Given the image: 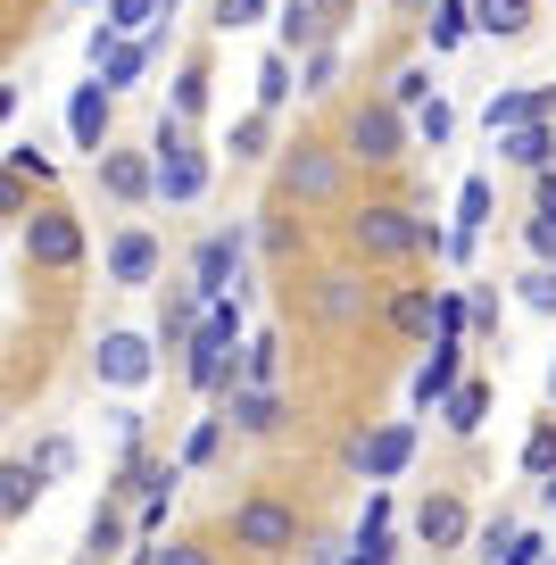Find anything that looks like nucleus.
Wrapping results in <instances>:
<instances>
[{
    "mask_svg": "<svg viewBox=\"0 0 556 565\" xmlns=\"http://www.w3.org/2000/svg\"><path fill=\"white\" fill-rule=\"evenodd\" d=\"M233 548H249V557H291L299 548V508H282V499H242V508H233Z\"/></svg>",
    "mask_w": 556,
    "mask_h": 565,
    "instance_id": "obj_1",
    "label": "nucleus"
},
{
    "mask_svg": "<svg viewBox=\"0 0 556 565\" xmlns=\"http://www.w3.org/2000/svg\"><path fill=\"white\" fill-rule=\"evenodd\" d=\"M150 192L167 200H200L209 192V159L183 141V117H158V167H150Z\"/></svg>",
    "mask_w": 556,
    "mask_h": 565,
    "instance_id": "obj_2",
    "label": "nucleus"
},
{
    "mask_svg": "<svg viewBox=\"0 0 556 565\" xmlns=\"http://www.w3.org/2000/svg\"><path fill=\"white\" fill-rule=\"evenodd\" d=\"M233 341H242V317L225 300H209V324L192 333V383L200 391H225L233 383Z\"/></svg>",
    "mask_w": 556,
    "mask_h": 565,
    "instance_id": "obj_3",
    "label": "nucleus"
},
{
    "mask_svg": "<svg viewBox=\"0 0 556 565\" xmlns=\"http://www.w3.org/2000/svg\"><path fill=\"white\" fill-rule=\"evenodd\" d=\"M349 242H357V258H407L416 249V216L399 200H374V209L349 216Z\"/></svg>",
    "mask_w": 556,
    "mask_h": 565,
    "instance_id": "obj_4",
    "label": "nucleus"
},
{
    "mask_svg": "<svg viewBox=\"0 0 556 565\" xmlns=\"http://www.w3.org/2000/svg\"><path fill=\"white\" fill-rule=\"evenodd\" d=\"M349 159H365V167H399L407 159V125H399L391 100H374V108L349 117Z\"/></svg>",
    "mask_w": 556,
    "mask_h": 565,
    "instance_id": "obj_5",
    "label": "nucleus"
},
{
    "mask_svg": "<svg viewBox=\"0 0 556 565\" xmlns=\"http://www.w3.org/2000/svg\"><path fill=\"white\" fill-rule=\"evenodd\" d=\"M25 258L34 266H84V225H75V209H34L25 216Z\"/></svg>",
    "mask_w": 556,
    "mask_h": 565,
    "instance_id": "obj_6",
    "label": "nucleus"
},
{
    "mask_svg": "<svg viewBox=\"0 0 556 565\" xmlns=\"http://www.w3.org/2000/svg\"><path fill=\"white\" fill-rule=\"evenodd\" d=\"M233 266H242V233H209L200 242V258H192V300H225V282H233Z\"/></svg>",
    "mask_w": 556,
    "mask_h": 565,
    "instance_id": "obj_7",
    "label": "nucleus"
},
{
    "mask_svg": "<svg viewBox=\"0 0 556 565\" xmlns=\"http://www.w3.org/2000/svg\"><path fill=\"white\" fill-rule=\"evenodd\" d=\"M316 317H324V324H365L374 300H365L357 275H316Z\"/></svg>",
    "mask_w": 556,
    "mask_h": 565,
    "instance_id": "obj_8",
    "label": "nucleus"
},
{
    "mask_svg": "<svg viewBox=\"0 0 556 565\" xmlns=\"http://www.w3.org/2000/svg\"><path fill=\"white\" fill-rule=\"evenodd\" d=\"M282 192H291V200H332V192H341V159H324V150H291Z\"/></svg>",
    "mask_w": 556,
    "mask_h": 565,
    "instance_id": "obj_9",
    "label": "nucleus"
},
{
    "mask_svg": "<svg viewBox=\"0 0 556 565\" xmlns=\"http://www.w3.org/2000/svg\"><path fill=\"white\" fill-rule=\"evenodd\" d=\"M92 58H100V92H125L141 67H150V42H117L100 25V34H92Z\"/></svg>",
    "mask_w": 556,
    "mask_h": 565,
    "instance_id": "obj_10",
    "label": "nucleus"
},
{
    "mask_svg": "<svg viewBox=\"0 0 556 565\" xmlns=\"http://www.w3.org/2000/svg\"><path fill=\"white\" fill-rule=\"evenodd\" d=\"M158 275V242L141 225H125L117 242H108V282H125V291H133V282H150Z\"/></svg>",
    "mask_w": 556,
    "mask_h": 565,
    "instance_id": "obj_11",
    "label": "nucleus"
},
{
    "mask_svg": "<svg viewBox=\"0 0 556 565\" xmlns=\"http://www.w3.org/2000/svg\"><path fill=\"white\" fill-rule=\"evenodd\" d=\"M100 383H117V391L150 383V341H141V333H108L100 341Z\"/></svg>",
    "mask_w": 556,
    "mask_h": 565,
    "instance_id": "obj_12",
    "label": "nucleus"
},
{
    "mask_svg": "<svg viewBox=\"0 0 556 565\" xmlns=\"http://www.w3.org/2000/svg\"><path fill=\"white\" fill-rule=\"evenodd\" d=\"M407 449H416V424H383V433H365V441H357V466L374 482H391L407 466Z\"/></svg>",
    "mask_w": 556,
    "mask_h": 565,
    "instance_id": "obj_13",
    "label": "nucleus"
},
{
    "mask_svg": "<svg viewBox=\"0 0 556 565\" xmlns=\"http://www.w3.org/2000/svg\"><path fill=\"white\" fill-rule=\"evenodd\" d=\"M100 192L125 200V209L150 200V159H141V150H100Z\"/></svg>",
    "mask_w": 556,
    "mask_h": 565,
    "instance_id": "obj_14",
    "label": "nucleus"
},
{
    "mask_svg": "<svg viewBox=\"0 0 556 565\" xmlns=\"http://www.w3.org/2000/svg\"><path fill=\"white\" fill-rule=\"evenodd\" d=\"M67 134H75V150H92V159L108 150V92H100V84H84V92L67 100Z\"/></svg>",
    "mask_w": 556,
    "mask_h": 565,
    "instance_id": "obj_15",
    "label": "nucleus"
},
{
    "mask_svg": "<svg viewBox=\"0 0 556 565\" xmlns=\"http://www.w3.org/2000/svg\"><path fill=\"white\" fill-rule=\"evenodd\" d=\"M556 108V92L548 84H532V92H499V100H490V134H515V125H539Z\"/></svg>",
    "mask_w": 556,
    "mask_h": 565,
    "instance_id": "obj_16",
    "label": "nucleus"
},
{
    "mask_svg": "<svg viewBox=\"0 0 556 565\" xmlns=\"http://www.w3.org/2000/svg\"><path fill=\"white\" fill-rule=\"evenodd\" d=\"M457 366H466V341H432V358L416 366V399H424V407L449 399V391H457Z\"/></svg>",
    "mask_w": 556,
    "mask_h": 565,
    "instance_id": "obj_17",
    "label": "nucleus"
},
{
    "mask_svg": "<svg viewBox=\"0 0 556 565\" xmlns=\"http://www.w3.org/2000/svg\"><path fill=\"white\" fill-rule=\"evenodd\" d=\"M416 541H424V548H457V541H466V508H457L449 491L424 499V508H416Z\"/></svg>",
    "mask_w": 556,
    "mask_h": 565,
    "instance_id": "obj_18",
    "label": "nucleus"
},
{
    "mask_svg": "<svg viewBox=\"0 0 556 565\" xmlns=\"http://www.w3.org/2000/svg\"><path fill=\"white\" fill-rule=\"evenodd\" d=\"M473 25L499 34V42H515V34H532V0H473Z\"/></svg>",
    "mask_w": 556,
    "mask_h": 565,
    "instance_id": "obj_19",
    "label": "nucleus"
},
{
    "mask_svg": "<svg viewBox=\"0 0 556 565\" xmlns=\"http://www.w3.org/2000/svg\"><path fill=\"white\" fill-rule=\"evenodd\" d=\"M117 557H125V515L100 508V515H92V532H84V557H75V565H117Z\"/></svg>",
    "mask_w": 556,
    "mask_h": 565,
    "instance_id": "obj_20",
    "label": "nucleus"
},
{
    "mask_svg": "<svg viewBox=\"0 0 556 565\" xmlns=\"http://www.w3.org/2000/svg\"><path fill=\"white\" fill-rule=\"evenodd\" d=\"M391 324H399L407 341H432V282H407L399 300H391Z\"/></svg>",
    "mask_w": 556,
    "mask_h": 565,
    "instance_id": "obj_21",
    "label": "nucleus"
},
{
    "mask_svg": "<svg viewBox=\"0 0 556 565\" xmlns=\"http://www.w3.org/2000/svg\"><path fill=\"white\" fill-rule=\"evenodd\" d=\"M499 150H506L515 167H548V159H556V134H548V117H539V125H515V134H499Z\"/></svg>",
    "mask_w": 556,
    "mask_h": 565,
    "instance_id": "obj_22",
    "label": "nucleus"
},
{
    "mask_svg": "<svg viewBox=\"0 0 556 565\" xmlns=\"http://www.w3.org/2000/svg\"><path fill=\"white\" fill-rule=\"evenodd\" d=\"M324 42V0H291L282 9V51H316Z\"/></svg>",
    "mask_w": 556,
    "mask_h": 565,
    "instance_id": "obj_23",
    "label": "nucleus"
},
{
    "mask_svg": "<svg viewBox=\"0 0 556 565\" xmlns=\"http://www.w3.org/2000/svg\"><path fill=\"white\" fill-rule=\"evenodd\" d=\"M42 499V475H34V458H18V466H0V515H25Z\"/></svg>",
    "mask_w": 556,
    "mask_h": 565,
    "instance_id": "obj_24",
    "label": "nucleus"
},
{
    "mask_svg": "<svg viewBox=\"0 0 556 565\" xmlns=\"http://www.w3.org/2000/svg\"><path fill=\"white\" fill-rule=\"evenodd\" d=\"M233 424H242V433H275V424H282V399H275V391H258V383L233 391Z\"/></svg>",
    "mask_w": 556,
    "mask_h": 565,
    "instance_id": "obj_25",
    "label": "nucleus"
},
{
    "mask_svg": "<svg viewBox=\"0 0 556 565\" xmlns=\"http://www.w3.org/2000/svg\"><path fill=\"white\" fill-rule=\"evenodd\" d=\"M440 407H449V433H482V416H490V383H457Z\"/></svg>",
    "mask_w": 556,
    "mask_h": 565,
    "instance_id": "obj_26",
    "label": "nucleus"
},
{
    "mask_svg": "<svg viewBox=\"0 0 556 565\" xmlns=\"http://www.w3.org/2000/svg\"><path fill=\"white\" fill-rule=\"evenodd\" d=\"M424 25H432V51H457V42L473 34V9H466V0H440V9H432Z\"/></svg>",
    "mask_w": 556,
    "mask_h": 565,
    "instance_id": "obj_27",
    "label": "nucleus"
},
{
    "mask_svg": "<svg viewBox=\"0 0 556 565\" xmlns=\"http://www.w3.org/2000/svg\"><path fill=\"white\" fill-rule=\"evenodd\" d=\"M490 200H499V192H490V175H473L466 192H457V233H482L490 225Z\"/></svg>",
    "mask_w": 556,
    "mask_h": 565,
    "instance_id": "obj_28",
    "label": "nucleus"
},
{
    "mask_svg": "<svg viewBox=\"0 0 556 565\" xmlns=\"http://www.w3.org/2000/svg\"><path fill=\"white\" fill-rule=\"evenodd\" d=\"M242 374H249V383H275V374H282V341L275 333H258V341H249V350H242Z\"/></svg>",
    "mask_w": 556,
    "mask_h": 565,
    "instance_id": "obj_29",
    "label": "nucleus"
},
{
    "mask_svg": "<svg viewBox=\"0 0 556 565\" xmlns=\"http://www.w3.org/2000/svg\"><path fill=\"white\" fill-rule=\"evenodd\" d=\"M150 18H158V0H108V18H100V25H108V34H141Z\"/></svg>",
    "mask_w": 556,
    "mask_h": 565,
    "instance_id": "obj_30",
    "label": "nucleus"
},
{
    "mask_svg": "<svg viewBox=\"0 0 556 565\" xmlns=\"http://www.w3.org/2000/svg\"><path fill=\"white\" fill-rule=\"evenodd\" d=\"M0 167H9L18 183H51V159H42V141H18V150H9Z\"/></svg>",
    "mask_w": 556,
    "mask_h": 565,
    "instance_id": "obj_31",
    "label": "nucleus"
},
{
    "mask_svg": "<svg viewBox=\"0 0 556 565\" xmlns=\"http://www.w3.org/2000/svg\"><path fill=\"white\" fill-rule=\"evenodd\" d=\"M523 475H556V416L539 424L532 441H523Z\"/></svg>",
    "mask_w": 556,
    "mask_h": 565,
    "instance_id": "obj_32",
    "label": "nucleus"
},
{
    "mask_svg": "<svg viewBox=\"0 0 556 565\" xmlns=\"http://www.w3.org/2000/svg\"><path fill=\"white\" fill-rule=\"evenodd\" d=\"M258 100H266V108H282V100H291V58H282V51L258 67Z\"/></svg>",
    "mask_w": 556,
    "mask_h": 565,
    "instance_id": "obj_33",
    "label": "nucleus"
},
{
    "mask_svg": "<svg viewBox=\"0 0 556 565\" xmlns=\"http://www.w3.org/2000/svg\"><path fill=\"white\" fill-rule=\"evenodd\" d=\"M523 308L556 317V266H532V275H523Z\"/></svg>",
    "mask_w": 556,
    "mask_h": 565,
    "instance_id": "obj_34",
    "label": "nucleus"
},
{
    "mask_svg": "<svg viewBox=\"0 0 556 565\" xmlns=\"http://www.w3.org/2000/svg\"><path fill=\"white\" fill-rule=\"evenodd\" d=\"M424 92H432V75H424V67H399V75H391V108H424Z\"/></svg>",
    "mask_w": 556,
    "mask_h": 565,
    "instance_id": "obj_35",
    "label": "nucleus"
},
{
    "mask_svg": "<svg viewBox=\"0 0 556 565\" xmlns=\"http://www.w3.org/2000/svg\"><path fill=\"white\" fill-rule=\"evenodd\" d=\"M523 242H532V258H539V266H556V209H539L532 225H523Z\"/></svg>",
    "mask_w": 556,
    "mask_h": 565,
    "instance_id": "obj_36",
    "label": "nucleus"
},
{
    "mask_svg": "<svg viewBox=\"0 0 556 565\" xmlns=\"http://www.w3.org/2000/svg\"><path fill=\"white\" fill-rule=\"evenodd\" d=\"M200 108H209V75L183 67V84H174V117H200Z\"/></svg>",
    "mask_w": 556,
    "mask_h": 565,
    "instance_id": "obj_37",
    "label": "nucleus"
},
{
    "mask_svg": "<svg viewBox=\"0 0 556 565\" xmlns=\"http://www.w3.org/2000/svg\"><path fill=\"white\" fill-rule=\"evenodd\" d=\"M539 557H548L539 532H506V548H499V565H539Z\"/></svg>",
    "mask_w": 556,
    "mask_h": 565,
    "instance_id": "obj_38",
    "label": "nucleus"
},
{
    "mask_svg": "<svg viewBox=\"0 0 556 565\" xmlns=\"http://www.w3.org/2000/svg\"><path fill=\"white\" fill-rule=\"evenodd\" d=\"M266 18V0H216V25L225 34H242V25H258Z\"/></svg>",
    "mask_w": 556,
    "mask_h": 565,
    "instance_id": "obj_39",
    "label": "nucleus"
},
{
    "mask_svg": "<svg viewBox=\"0 0 556 565\" xmlns=\"http://www.w3.org/2000/svg\"><path fill=\"white\" fill-rule=\"evenodd\" d=\"M332 84H341V51H316L308 58V92H332Z\"/></svg>",
    "mask_w": 556,
    "mask_h": 565,
    "instance_id": "obj_40",
    "label": "nucleus"
},
{
    "mask_svg": "<svg viewBox=\"0 0 556 565\" xmlns=\"http://www.w3.org/2000/svg\"><path fill=\"white\" fill-rule=\"evenodd\" d=\"M416 134H424V141H432V150H440V141H449V134H457V117H449V108H440V100H432V108H424V117H416Z\"/></svg>",
    "mask_w": 556,
    "mask_h": 565,
    "instance_id": "obj_41",
    "label": "nucleus"
},
{
    "mask_svg": "<svg viewBox=\"0 0 556 565\" xmlns=\"http://www.w3.org/2000/svg\"><path fill=\"white\" fill-rule=\"evenodd\" d=\"M216 441H225V424L209 416V424H200V433H192V449H183V458H192V466H209V458H216Z\"/></svg>",
    "mask_w": 556,
    "mask_h": 565,
    "instance_id": "obj_42",
    "label": "nucleus"
},
{
    "mask_svg": "<svg viewBox=\"0 0 556 565\" xmlns=\"http://www.w3.org/2000/svg\"><path fill=\"white\" fill-rule=\"evenodd\" d=\"M158 565H216V548H200V541H174V548H158Z\"/></svg>",
    "mask_w": 556,
    "mask_h": 565,
    "instance_id": "obj_43",
    "label": "nucleus"
},
{
    "mask_svg": "<svg viewBox=\"0 0 556 565\" xmlns=\"http://www.w3.org/2000/svg\"><path fill=\"white\" fill-rule=\"evenodd\" d=\"M75 466V441H42V458H34V475H67Z\"/></svg>",
    "mask_w": 556,
    "mask_h": 565,
    "instance_id": "obj_44",
    "label": "nucleus"
},
{
    "mask_svg": "<svg viewBox=\"0 0 556 565\" xmlns=\"http://www.w3.org/2000/svg\"><path fill=\"white\" fill-rule=\"evenodd\" d=\"M258 150H266V117H249L242 134H233V159H258Z\"/></svg>",
    "mask_w": 556,
    "mask_h": 565,
    "instance_id": "obj_45",
    "label": "nucleus"
},
{
    "mask_svg": "<svg viewBox=\"0 0 556 565\" xmlns=\"http://www.w3.org/2000/svg\"><path fill=\"white\" fill-rule=\"evenodd\" d=\"M0 216H25V183L9 175V167H0Z\"/></svg>",
    "mask_w": 556,
    "mask_h": 565,
    "instance_id": "obj_46",
    "label": "nucleus"
},
{
    "mask_svg": "<svg viewBox=\"0 0 556 565\" xmlns=\"http://www.w3.org/2000/svg\"><path fill=\"white\" fill-rule=\"evenodd\" d=\"M532 175H539V183H532V200H539V209H556V167H532Z\"/></svg>",
    "mask_w": 556,
    "mask_h": 565,
    "instance_id": "obj_47",
    "label": "nucleus"
},
{
    "mask_svg": "<svg viewBox=\"0 0 556 565\" xmlns=\"http://www.w3.org/2000/svg\"><path fill=\"white\" fill-rule=\"evenodd\" d=\"M9 108H18V84H0V117H9Z\"/></svg>",
    "mask_w": 556,
    "mask_h": 565,
    "instance_id": "obj_48",
    "label": "nucleus"
},
{
    "mask_svg": "<svg viewBox=\"0 0 556 565\" xmlns=\"http://www.w3.org/2000/svg\"><path fill=\"white\" fill-rule=\"evenodd\" d=\"M341 565H365V557H357V548H349V557H341Z\"/></svg>",
    "mask_w": 556,
    "mask_h": 565,
    "instance_id": "obj_49",
    "label": "nucleus"
},
{
    "mask_svg": "<svg viewBox=\"0 0 556 565\" xmlns=\"http://www.w3.org/2000/svg\"><path fill=\"white\" fill-rule=\"evenodd\" d=\"M548 399H556V366H548Z\"/></svg>",
    "mask_w": 556,
    "mask_h": 565,
    "instance_id": "obj_50",
    "label": "nucleus"
},
{
    "mask_svg": "<svg viewBox=\"0 0 556 565\" xmlns=\"http://www.w3.org/2000/svg\"><path fill=\"white\" fill-rule=\"evenodd\" d=\"M125 565H141V557H125Z\"/></svg>",
    "mask_w": 556,
    "mask_h": 565,
    "instance_id": "obj_51",
    "label": "nucleus"
},
{
    "mask_svg": "<svg viewBox=\"0 0 556 565\" xmlns=\"http://www.w3.org/2000/svg\"><path fill=\"white\" fill-rule=\"evenodd\" d=\"M416 9H424V0H416Z\"/></svg>",
    "mask_w": 556,
    "mask_h": 565,
    "instance_id": "obj_52",
    "label": "nucleus"
}]
</instances>
